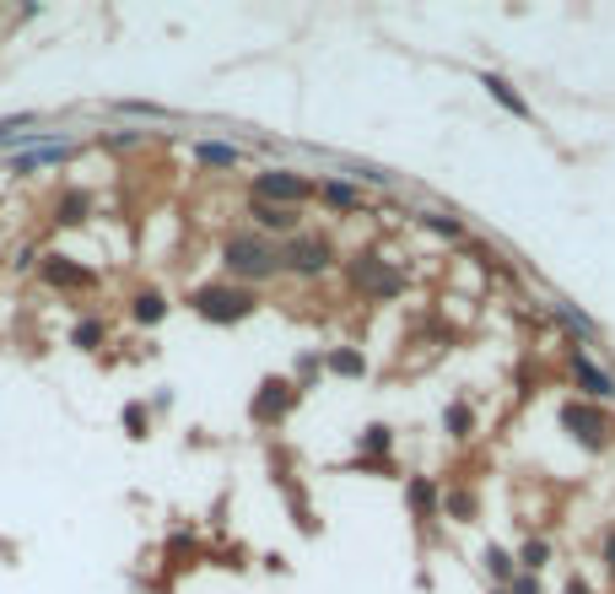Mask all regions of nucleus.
Segmentation results:
<instances>
[{
  "label": "nucleus",
  "mask_w": 615,
  "mask_h": 594,
  "mask_svg": "<svg viewBox=\"0 0 615 594\" xmlns=\"http://www.w3.org/2000/svg\"><path fill=\"white\" fill-rule=\"evenodd\" d=\"M422 222L432 227V233H443V238H460L464 227H460V216L454 211H422Z\"/></svg>",
  "instance_id": "29"
},
{
  "label": "nucleus",
  "mask_w": 615,
  "mask_h": 594,
  "mask_svg": "<svg viewBox=\"0 0 615 594\" xmlns=\"http://www.w3.org/2000/svg\"><path fill=\"white\" fill-rule=\"evenodd\" d=\"M92 216H98V195L81 189V184H65V189L49 200V222H54L60 233H76V227H87Z\"/></svg>",
  "instance_id": "10"
},
{
  "label": "nucleus",
  "mask_w": 615,
  "mask_h": 594,
  "mask_svg": "<svg viewBox=\"0 0 615 594\" xmlns=\"http://www.w3.org/2000/svg\"><path fill=\"white\" fill-rule=\"evenodd\" d=\"M567 373H573V384L583 389V400H594V406H605V400H615V379L589 357V351H578L573 346V357H567Z\"/></svg>",
  "instance_id": "11"
},
{
  "label": "nucleus",
  "mask_w": 615,
  "mask_h": 594,
  "mask_svg": "<svg viewBox=\"0 0 615 594\" xmlns=\"http://www.w3.org/2000/svg\"><path fill=\"white\" fill-rule=\"evenodd\" d=\"M249 227L265 233L271 244H287L292 233H303V211H287V206H260L249 200Z\"/></svg>",
  "instance_id": "12"
},
{
  "label": "nucleus",
  "mask_w": 615,
  "mask_h": 594,
  "mask_svg": "<svg viewBox=\"0 0 615 594\" xmlns=\"http://www.w3.org/2000/svg\"><path fill=\"white\" fill-rule=\"evenodd\" d=\"M389 444H394V433H389L384 422H373L367 433H356V448H362V454H378V459H384V454H389Z\"/></svg>",
  "instance_id": "26"
},
{
  "label": "nucleus",
  "mask_w": 615,
  "mask_h": 594,
  "mask_svg": "<svg viewBox=\"0 0 615 594\" xmlns=\"http://www.w3.org/2000/svg\"><path fill=\"white\" fill-rule=\"evenodd\" d=\"M335 238L329 233H292L281 244V276H298V282H318L324 271H335Z\"/></svg>",
  "instance_id": "4"
},
{
  "label": "nucleus",
  "mask_w": 615,
  "mask_h": 594,
  "mask_svg": "<svg viewBox=\"0 0 615 594\" xmlns=\"http://www.w3.org/2000/svg\"><path fill=\"white\" fill-rule=\"evenodd\" d=\"M222 271H227V282H238V287H265V282L281 276V244H271V238L254 233V227H233V233L222 238Z\"/></svg>",
  "instance_id": "1"
},
{
  "label": "nucleus",
  "mask_w": 615,
  "mask_h": 594,
  "mask_svg": "<svg viewBox=\"0 0 615 594\" xmlns=\"http://www.w3.org/2000/svg\"><path fill=\"white\" fill-rule=\"evenodd\" d=\"M480 87H486V92H491V98H497V103H502V109L513 114V120H529V103H524V98L513 92V82H507V76L486 71V76H480Z\"/></svg>",
  "instance_id": "19"
},
{
  "label": "nucleus",
  "mask_w": 615,
  "mask_h": 594,
  "mask_svg": "<svg viewBox=\"0 0 615 594\" xmlns=\"http://www.w3.org/2000/svg\"><path fill=\"white\" fill-rule=\"evenodd\" d=\"M562 433L578 448H589V454H605V448L615 444L611 411L594 406V400H567V406H562Z\"/></svg>",
  "instance_id": "7"
},
{
  "label": "nucleus",
  "mask_w": 615,
  "mask_h": 594,
  "mask_svg": "<svg viewBox=\"0 0 615 594\" xmlns=\"http://www.w3.org/2000/svg\"><path fill=\"white\" fill-rule=\"evenodd\" d=\"M76 157H81V141H71L65 131H49L43 141H33L27 151H11L5 157V173L11 178H38V173H54V168L76 162Z\"/></svg>",
  "instance_id": "6"
},
{
  "label": "nucleus",
  "mask_w": 615,
  "mask_h": 594,
  "mask_svg": "<svg viewBox=\"0 0 615 594\" xmlns=\"http://www.w3.org/2000/svg\"><path fill=\"white\" fill-rule=\"evenodd\" d=\"M491 594H507V590H491Z\"/></svg>",
  "instance_id": "35"
},
{
  "label": "nucleus",
  "mask_w": 615,
  "mask_h": 594,
  "mask_svg": "<svg viewBox=\"0 0 615 594\" xmlns=\"http://www.w3.org/2000/svg\"><path fill=\"white\" fill-rule=\"evenodd\" d=\"M405 503H411V513H416V519H438V508H443V492H438V481H432V475H411V486H405Z\"/></svg>",
  "instance_id": "18"
},
{
  "label": "nucleus",
  "mask_w": 615,
  "mask_h": 594,
  "mask_svg": "<svg viewBox=\"0 0 615 594\" xmlns=\"http://www.w3.org/2000/svg\"><path fill=\"white\" fill-rule=\"evenodd\" d=\"M189 157H194V168H205V173H233V168H243V147H233V141H194Z\"/></svg>",
  "instance_id": "17"
},
{
  "label": "nucleus",
  "mask_w": 615,
  "mask_h": 594,
  "mask_svg": "<svg viewBox=\"0 0 615 594\" xmlns=\"http://www.w3.org/2000/svg\"><path fill=\"white\" fill-rule=\"evenodd\" d=\"M605 568H611V579H615V524L605 530Z\"/></svg>",
  "instance_id": "33"
},
{
  "label": "nucleus",
  "mask_w": 615,
  "mask_h": 594,
  "mask_svg": "<svg viewBox=\"0 0 615 594\" xmlns=\"http://www.w3.org/2000/svg\"><path fill=\"white\" fill-rule=\"evenodd\" d=\"M33 276H38L43 293H54V297H87V293H98V282H103L87 260H76L65 249H43V260H38Z\"/></svg>",
  "instance_id": "3"
},
{
  "label": "nucleus",
  "mask_w": 615,
  "mask_h": 594,
  "mask_svg": "<svg viewBox=\"0 0 615 594\" xmlns=\"http://www.w3.org/2000/svg\"><path fill=\"white\" fill-rule=\"evenodd\" d=\"M120 428H125L130 444H147V438H152V406H147V400H130V406L120 411Z\"/></svg>",
  "instance_id": "20"
},
{
  "label": "nucleus",
  "mask_w": 615,
  "mask_h": 594,
  "mask_svg": "<svg viewBox=\"0 0 615 594\" xmlns=\"http://www.w3.org/2000/svg\"><path fill=\"white\" fill-rule=\"evenodd\" d=\"M562 594H594V590H589L583 579H567V584H562Z\"/></svg>",
  "instance_id": "34"
},
{
  "label": "nucleus",
  "mask_w": 615,
  "mask_h": 594,
  "mask_svg": "<svg viewBox=\"0 0 615 594\" xmlns=\"http://www.w3.org/2000/svg\"><path fill=\"white\" fill-rule=\"evenodd\" d=\"M443 433H449V438H469V433H475V411H469L464 400H454V406L443 411Z\"/></svg>",
  "instance_id": "25"
},
{
  "label": "nucleus",
  "mask_w": 615,
  "mask_h": 594,
  "mask_svg": "<svg viewBox=\"0 0 615 594\" xmlns=\"http://www.w3.org/2000/svg\"><path fill=\"white\" fill-rule=\"evenodd\" d=\"M318 373H324V362H318V357H313V351H303V357H298V373H292V384H298V389H303V384H313V379H318Z\"/></svg>",
  "instance_id": "30"
},
{
  "label": "nucleus",
  "mask_w": 615,
  "mask_h": 594,
  "mask_svg": "<svg viewBox=\"0 0 615 594\" xmlns=\"http://www.w3.org/2000/svg\"><path fill=\"white\" fill-rule=\"evenodd\" d=\"M49 136V125L33 114V109H22V114H0V151H27L33 141H43Z\"/></svg>",
  "instance_id": "14"
},
{
  "label": "nucleus",
  "mask_w": 615,
  "mask_h": 594,
  "mask_svg": "<svg viewBox=\"0 0 615 594\" xmlns=\"http://www.w3.org/2000/svg\"><path fill=\"white\" fill-rule=\"evenodd\" d=\"M189 313L194 319H205V324H216V330H227V324H243V319H254L260 313V293L254 287H238V282H200V287H189Z\"/></svg>",
  "instance_id": "2"
},
{
  "label": "nucleus",
  "mask_w": 615,
  "mask_h": 594,
  "mask_svg": "<svg viewBox=\"0 0 615 594\" xmlns=\"http://www.w3.org/2000/svg\"><path fill=\"white\" fill-rule=\"evenodd\" d=\"M346 276H351V287H356V293L378 297V302H389V297L405 287V276H400V271H389V265H384V255H373V249H367V255H356V260L346 265Z\"/></svg>",
  "instance_id": "9"
},
{
  "label": "nucleus",
  "mask_w": 615,
  "mask_h": 594,
  "mask_svg": "<svg viewBox=\"0 0 615 594\" xmlns=\"http://www.w3.org/2000/svg\"><path fill=\"white\" fill-rule=\"evenodd\" d=\"M324 368H329L335 379H362V373H367V357H362L356 346H335V351L324 357Z\"/></svg>",
  "instance_id": "21"
},
{
  "label": "nucleus",
  "mask_w": 615,
  "mask_h": 594,
  "mask_svg": "<svg viewBox=\"0 0 615 594\" xmlns=\"http://www.w3.org/2000/svg\"><path fill=\"white\" fill-rule=\"evenodd\" d=\"M103 147L114 151V157H125V151H141V147H147V131H109V136H103Z\"/></svg>",
  "instance_id": "27"
},
{
  "label": "nucleus",
  "mask_w": 615,
  "mask_h": 594,
  "mask_svg": "<svg viewBox=\"0 0 615 594\" xmlns=\"http://www.w3.org/2000/svg\"><path fill=\"white\" fill-rule=\"evenodd\" d=\"M298 400H303V389H298L287 373H271V379H260V389H254V400H249V422H254V428H281V422L298 411Z\"/></svg>",
  "instance_id": "8"
},
{
  "label": "nucleus",
  "mask_w": 615,
  "mask_h": 594,
  "mask_svg": "<svg viewBox=\"0 0 615 594\" xmlns=\"http://www.w3.org/2000/svg\"><path fill=\"white\" fill-rule=\"evenodd\" d=\"M65 346H76V351H103L109 346V319L103 313H76L71 319V330H65Z\"/></svg>",
  "instance_id": "15"
},
{
  "label": "nucleus",
  "mask_w": 615,
  "mask_h": 594,
  "mask_svg": "<svg viewBox=\"0 0 615 594\" xmlns=\"http://www.w3.org/2000/svg\"><path fill=\"white\" fill-rule=\"evenodd\" d=\"M562 324H567V330H573L578 341H589V335H594V324H589L583 313H573V308H562Z\"/></svg>",
  "instance_id": "31"
},
{
  "label": "nucleus",
  "mask_w": 615,
  "mask_h": 594,
  "mask_svg": "<svg viewBox=\"0 0 615 594\" xmlns=\"http://www.w3.org/2000/svg\"><path fill=\"white\" fill-rule=\"evenodd\" d=\"M114 114H125V120H167V109L141 103V98H120V103H114Z\"/></svg>",
  "instance_id": "28"
},
{
  "label": "nucleus",
  "mask_w": 615,
  "mask_h": 594,
  "mask_svg": "<svg viewBox=\"0 0 615 594\" xmlns=\"http://www.w3.org/2000/svg\"><path fill=\"white\" fill-rule=\"evenodd\" d=\"M513 562H518L524 573H535V579H540V568L551 562V541H540V535H529V541H524V552H518Z\"/></svg>",
  "instance_id": "23"
},
{
  "label": "nucleus",
  "mask_w": 615,
  "mask_h": 594,
  "mask_svg": "<svg viewBox=\"0 0 615 594\" xmlns=\"http://www.w3.org/2000/svg\"><path fill=\"white\" fill-rule=\"evenodd\" d=\"M318 195V184L298 173V168H265V173H254L249 178V200H260V206H287V211H303L308 200Z\"/></svg>",
  "instance_id": "5"
},
{
  "label": "nucleus",
  "mask_w": 615,
  "mask_h": 594,
  "mask_svg": "<svg viewBox=\"0 0 615 594\" xmlns=\"http://www.w3.org/2000/svg\"><path fill=\"white\" fill-rule=\"evenodd\" d=\"M167 313H173V302L162 287H136V293L125 297V319L136 324V330H156V324H167Z\"/></svg>",
  "instance_id": "13"
},
{
  "label": "nucleus",
  "mask_w": 615,
  "mask_h": 594,
  "mask_svg": "<svg viewBox=\"0 0 615 594\" xmlns=\"http://www.w3.org/2000/svg\"><path fill=\"white\" fill-rule=\"evenodd\" d=\"M480 562H486V573L497 579V590H507V584L518 579V562H513L502 546H486V557H480Z\"/></svg>",
  "instance_id": "22"
},
{
  "label": "nucleus",
  "mask_w": 615,
  "mask_h": 594,
  "mask_svg": "<svg viewBox=\"0 0 615 594\" xmlns=\"http://www.w3.org/2000/svg\"><path fill=\"white\" fill-rule=\"evenodd\" d=\"M507 594H540V579H535V573H518V579L507 584Z\"/></svg>",
  "instance_id": "32"
},
{
  "label": "nucleus",
  "mask_w": 615,
  "mask_h": 594,
  "mask_svg": "<svg viewBox=\"0 0 615 594\" xmlns=\"http://www.w3.org/2000/svg\"><path fill=\"white\" fill-rule=\"evenodd\" d=\"M475 508H480V497H475L469 486H454V492L443 497V513H449V519H460V524H469V519H475Z\"/></svg>",
  "instance_id": "24"
},
{
  "label": "nucleus",
  "mask_w": 615,
  "mask_h": 594,
  "mask_svg": "<svg viewBox=\"0 0 615 594\" xmlns=\"http://www.w3.org/2000/svg\"><path fill=\"white\" fill-rule=\"evenodd\" d=\"M324 211H340V216H351V211H362V184H351V178H318V195H313Z\"/></svg>",
  "instance_id": "16"
}]
</instances>
